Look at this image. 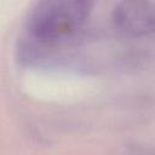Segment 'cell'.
Here are the masks:
<instances>
[{
	"label": "cell",
	"instance_id": "1",
	"mask_svg": "<svg viewBox=\"0 0 155 155\" xmlns=\"http://www.w3.org/2000/svg\"><path fill=\"white\" fill-rule=\"evenodd\" d=\"M90 11V4L82 0L36 1L24 18L25 39H31V48L62 42L73 36Z\"/></svg>",
	"mask_w": 155,
	"mask_h": 155
}]
</instances>
